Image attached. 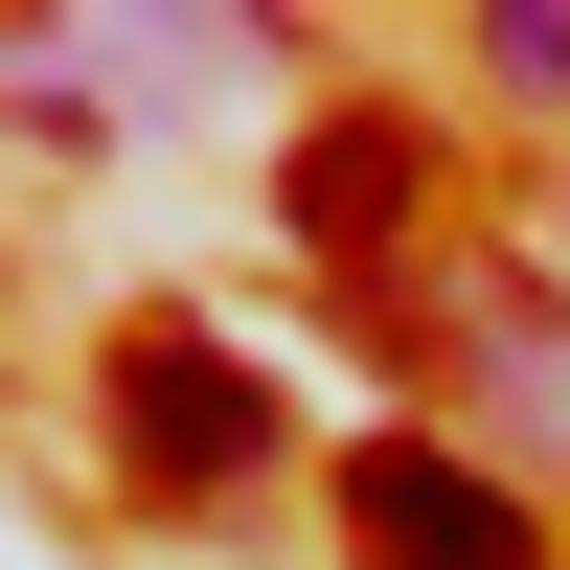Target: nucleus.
<instances>
[{"instance_id": "nucleus-2", "label": "nucleus", "mask_w": 570, "mask_h": 570, "mask_svg": "<svg viewBox=\"0 0 570 570\" xmlns=\"http://www.w3.org/2000/svg\"><path fill=\"white\" fill-rule=\"evenodd\" d=\"M343 525H365V570H548L525 502H502V456H456V434H365Z\"/></svg>"}, {"instance_id": "nucleus-4", "label": "nucleus", "mask_w": 570, "mask_h": 570, "mask_svg": "<svg viewBox=\"0 0 570 570\" xmlns=\"http://www.w3.org/2000/svg\"><path fill=\"white\" fill-rule=\"evenodd\" d=\"M456 343H480V389L525 411V434H570V320L525 297V274H456Z\"/></svg>"}, {"instance_id": "nucleus-5", "label": "nucleus", "mask_w": 570, "mask_h": 570, "mask_svg": "<svg viewBox=\"0 0 570 570\" xmlns=\"http://www.w3.org/2000/svg\"><path fill=\"white\" fill-rule=\"evenodd\" d=\"M480 69H502V91H570V0H502V23H480Z\"/></svg>"}, {"instance_id": "nucleus-1", "label": "nucleus", "mask_w": 570, "mask_h": 570, "mask_svg": "<svg viewBox=\"0 0 570 570\" xmlns=\"http://www.w3.org/2000/svg\"><path fill=\"white\" fill-rule=\"evenodd\" d=\"M252 456H274L252 343H206V320H115V480H137V502H228Z\"/></svg>"}, {"instance_id": "nucleus-3", "label": "nucleus", "mask_w": 570, "mask_h": 570, "mask_svg": "<svg viewBox=\"0 0 570 570\" xmlns=\"http://www.w3.org/2000/svg\"><path fill=\"white\" fill-rule=\"evenodd\" d=\"M411 228H434V137H411V115H320L297 137V252H343L365 297H389Z\"/></svg>"}]
</instances>
